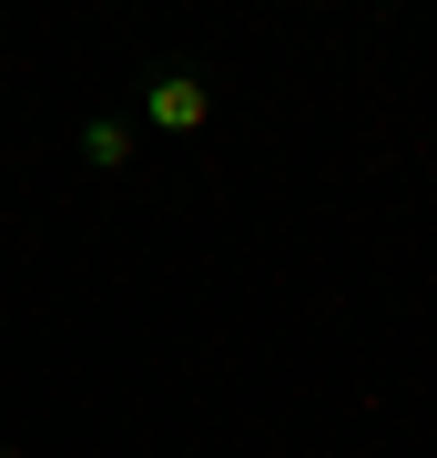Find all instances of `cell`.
Instances as JSON below:
<instances>
[{
  "label": "cell",
  "mask_w": 437,
  "mask_h": 458,
  "mask_svg": "<svg viewBox=\"0 0 437 458\" xmlns=\"http://www.w3.org/2000/svg\"><path fill=\"white\" fill-rule=\"evenodd\" d=\"M81 153H92L102 174H122L132 164V123H81Z\"/></svg>",
  "instance_id": "2"
},
{
  "label": "cell",
  "mask_w": 437,
  "mask_h": 458,
  "mask_svg": "<svg viewBox=\"0 0 437 458\" xmlns=\"http://www.w3.org/2000/svg\"><path fill=\"white\" fill-rule=\"evenodd\" d=\"M143 123L153 132H204L214 123V82L204 72H153L143 82Z\"/></svg>",
  "instance_id": "1"
}]
</instances>
